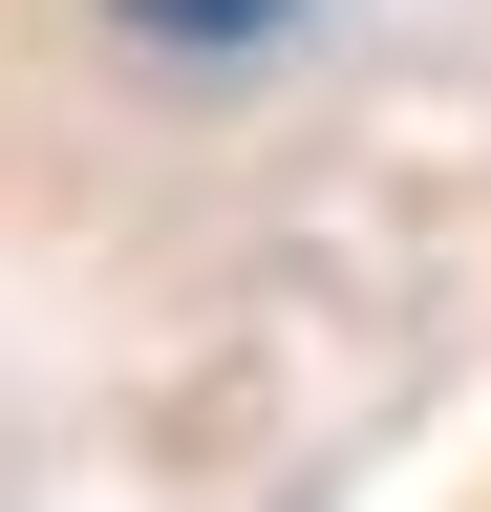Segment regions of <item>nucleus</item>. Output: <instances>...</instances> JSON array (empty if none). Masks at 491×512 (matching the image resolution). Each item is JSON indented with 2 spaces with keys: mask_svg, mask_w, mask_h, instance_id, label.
I'll use <instances>...</instances> for the list:
<instances>
[{
  "mask_svg": "<svg viewBox=\"0 0 491 512\" xmlns=\"http://www.w3.org/2000/svg\"><path fill=\"white\" fill-rule=\"evenodd\" d=\"M107 22H129V43H278L299 0H107Z\"/></svg>",
  "mask_w": 491,
  "mask_h": 512,
  "instance_id": "nucleus-1",
  "label": "nucleus"
}]
</instances>
